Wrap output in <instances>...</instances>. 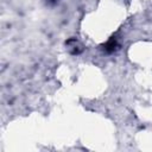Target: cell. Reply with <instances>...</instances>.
Masks as SVG:
<instances>
[{"mask_svg": "<svg viewBox=\"0 0 152 152\" xmlns=\"http://www.w3.org/2000/svg\"><path fill=\"white\" fill-rule=\"evenodd\" d=\"M118 49H119V43H118V40H116L115 37H112V38L103 45V50H104L106 53H113V52H115Z\"/></svg>", "mask_w": 152, "mask_h": 152, "instance_id": "6da1fadb", "label": "cell"}, {"mask_svg": "<svg viewBox=\"0 0 152 152\" xmlns=\"http://www.w3.org/2000/svg\"><path fill=\"white\" fill-rule=\"evenodd\" d=\"M66 46H68L70 53H72V55H78L82 52V46L78 44V42L76 39H69L66 42Z\"/></svg>", "mask_w": 152, "mask_h": 152, "instance_id": "7a4b0ae2", "label": "cell"}, {"mask_svg": "<svg viewBox=\"0 0 152 152\" xmlns=\"http://www.w3.org/2000/svg\"><path fill=\"white\" fill-rule=\"evenodd\" d=\"M46 1H48L49 4H56V2L58 1V0H46Z\"/></svg>", "mask_w": 152, "mask_h": 152, "instance_id": "3957f363", "label": "cell"}]
</instances>
